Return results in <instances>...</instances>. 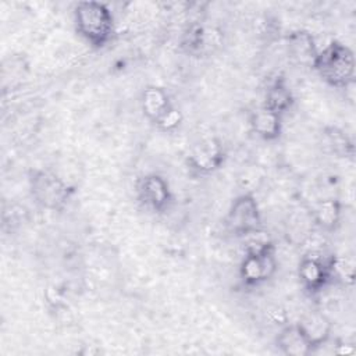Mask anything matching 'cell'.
<instances>
[{
	"label": "cell",
	"instance_id": "6da1fadb",
	"mask_svg": "<svg viewBox=\"0 0 356 356\" xmlns=\"http://www.w3.org/2000/svg\"><path fill=\"white\" fill-rule=\"evenodd\" d=\"M74 24L78 35L95 49L107 46L114 36V15L100 1H79L74 8Z\"/></svg>",
	"mask_w": 356,
	"mask_h": 356
},
{
	"label": "cell",
	"instance_id": "7a4b0ae2",
	"mask_svg": "<svg viewBox=\"0 0 356 356\" xmlns=\"http://www.w3.org/2000/svg\"><path fill=\"white\" fill-rule=\"evenodd\" d=\"M313 68L328 85L346 89L355 81L353 51L343 43L332 40L317 51Z\"/></svg>",
	"mask_w": 356,
	"mask_h": 356
},
{
	"label": "cell",
	"instance_id": "3957f363",
	"mask_svg": "<svg viewBox=\"0 0 356 356\" xmlns=\"http://www.w3.org/2000/svg\"><path fill=\"white\" fill-rule=\"evenodd\" d=\"M275 270L277 261L273 243L268 239H252L239 267L242 282L248 286L259 285L271 278Z\"/></svg>",
	"mask_w": 356,
	"mask_h": 356
},
{
	"label": "cell",
	"instance_id": "277c9868",
	"mask_svg": "<svg viewBox=\"0 0 356 356\" xmlns=\"http://www.w3.org/2000/svg\"><path fill=\"white\" fill-rule=\"evenodd\" d=\"M28 181L32 197L47 210L64 209L74 193L67 182L47 170H32Z\"/></svg>",
	"mask_w": 356,
	"mask_h": 356
},
{
	"label": "cell",
	"instance_id": "5b68a950",
	"mask_svg": "<svg viewBox=\"0 0 356 356\" xmlns=\"http://www.w3.org/2000/svg\"><path fill=\"white\" fill-rule=\"evenodd\" d=\"M225 225L234 235L238 236H249L260 231L261 216L253 195L243 193L235 197L228 209Z\"/></svg>",
	"mask_w": 356,
	"mask_h": 356
},
{
	"label": "cell",
	"instance_id": "8992f818",
	"mask_svg": "<svg viewBox=\"0 0 356 356\" xmlns=\"http://www.w3.org/2000/svg\"><path fill=\"white\" fill-rule=\"evenodd\" d=\"M302 286L309 293L323 291L334 277V257L325 259L321 253L312 252L302 257L298 268Z\"/></svg>",
	"mask_w": 356,
	"mask_h": 356
},
{
	"label": "cell",
	"instance_id": "52a82bcc",
	"mask_svg": "<svg viewBox=\"0 0 356 356\" xmlns=\"http://www.w3.org/2000/svg\"><path fill=\"white\" fill-rule=\"evenodd\" d=\"M140 202L156 213L165 211L172 200V193L167 179L159 174L143 175L136 185Z\"/></svg>",
	"mask_w": 356,
	"mask_h": 356
},
{
	"label": "cell",
	"instance_id": "ba28073f",
	"mask_svg": "<svg viewBox=\"0 0 356 356\" xmlns=\"http://www.w3.org/2000/svg\"><path fill=\"white\" fill-rule=\"evenodd\" d=\"M224 152L218 140L214 138L202 140L189 156L191 168L199 172H210L218 168L222 163Z\"/></svg>",
	"mask_w": 356,
	"mask_h": 356
},
{
	"label": "cell",
	"instance_id": "9c48e42d",
	"mask_svg": "<svg viewBox=\"0 0 356 356\" xmlns=\"http://www.w3.org/2000/svg\"><path fill=\"white\" fill-rule=\"evenodd\" d=\"M286 46L288 54L295 63L313 68L318 49L316 47L312 33L300 29L291 32L286 38Z\"/></svg>",
	"mask_w": 356,
	"mask_h": 356
},
{
	"label": "cell",
	"instance_id": "30bf717a",
	"mask_svg": "<svg viewBox=\"0 0 356 356\" xmlns=\"http://www.w3.org/2000/svg\"><path fill=\"white\" fill-rule=\"evenodd\" d=\"M249 124H250L252 131L257 136H260L266 140H273L281 135L282 115L261 106L250 114Z\"/></svg>",
	"mask_w": 356,
	"mask_h": 356
},
{
	"label": "cell",
	"instance_id": "8fae6325",
	"mask_svg": "<svg viewBox=\"0 0 356 356\" xmlns=\"http://www.w3.org/2000/svg\"><path fill=\"white\" fill-rule=\"evenodd\" d=\"M277 346L288 356H306L313 348L298 323L284 327L277 337Z\"/></svg>",
	"mask_w": 356,
	"mask_h": 356
},
{
	"label": "cell",
	"instance_id": "7c38bea8",
	"mask_svg": "<svg viewBox=\"0 0 356 356\" xmlns=\"http://www.w3.org/2000/svg\"><path fill=\"white\" fill-rule=\"evenodd\" d=\"M140 107L143 114L152 122L156 124L172 107V103L170 100V96L163 88L147 86L142 92Z\"/></svg>",
	"mask_w": 356,
	"mask_h": 356
},
{
	"label": "cell",
	"instance_id": "4fadbf2b",
	"mask_svg": "<svg viewBox=\"0 0 356 356\" xmlns=\"http://www.w3.org/2000/svg\"><path fill=\"white\" fill-rule=\"evenodd\" d=\"M298 324L313 349L324 345L331 335V321L321 313L309 314Z\"/></svg>",
	"mask_w": 356,
	"mask_h": 356
},
{
	"label": "cell",
	"instance_id": "5bb4252c",
	"mask_svg": "<svg viewBox=\"0 0 356 356\" xmlns=\"http://www.w3.org/2000/svg\"><path fill=\"white\" fill-rule=\"evenodd\" d=\"M292 103H293L292 93L282 78H277L268 85L266 90L264 104H263L264 107L282 115L285 111L291 108Z\"/></svg>",
	"mask_w": 356,
	"mask_h": 356
},
{
	"label": "cell",
	"instance_id": "9a60e30c",
	"mask_svg": "<svg viewBox=\"0 0 356 356\" xmlns=\"http://www.w3.org/2000/svg\"><path fill=\"white\" fill-rule=\"evenodd\" d=\"M341 203L337 199H324L313 209V220L323 229L332 231L338 227L341 220Z\"/></svg>",
	"mask_w": 356,
	"mask_h": 356
},
{
	"label": "cell",
	"instance_id": "2e32d148",
	"mask_svg": "<svg viewBox=\"0 0 356 356\" xmlns=\"http://www.w3.org/2000/svg\"><path fill=\"white\" fill-rule=\"evenodd\" d=\"M330 145L332 146L334 152L342 154V156H350L353 154V145L349 140V138L339 129L331 128L330 132L327 134Z\"/></svg>",
	"mask_w": 356,
	"mask_h": 356
},
{
	"label": "cell",
	"instance_id": "e0dca14e",
	"mask_svg": "<svg viewBox=\"0 0 356 356\" xmlns=\"http://www.w3.org/2000/svg\"><path fill=\"white\" fill-rule=\"evenodd\" d=\"M181 121H182L181 113L172 106V107L156 122V125H157L160 129H163V131H174L175 128L179 127Z\"/></svg>",
	"mask_w": 356,
	"mask_h": 356
}]
</instances>
